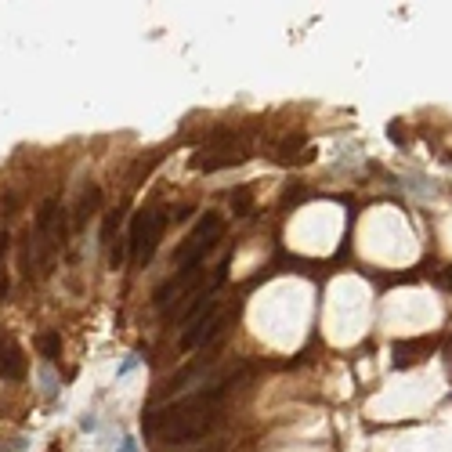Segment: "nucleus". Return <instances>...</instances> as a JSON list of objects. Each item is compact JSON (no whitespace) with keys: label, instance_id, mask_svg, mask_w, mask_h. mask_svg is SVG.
Returning <instances> with one entry per match:
<instances>
[{"label":"nucleus","instance_id":"nucleus-2","mask_svg":"<svg viewBox=\"0 0 452 452\" xmlns=\"http://www.w3.org/2000/svg\"><path fill=\"white\" fill-rule=\"evenodd\" d=\"M167 232V210H141L131 225V235H127V250H131V261L134 264H148L160 246V239Z\"/></svg>","mask_w":452,"mask_h":452},{"label":"nucleus","instance_id":"nucleus-11","mask_svg":"<svg viewBox=\"0 0 452 452\" xmlns=\"http://www.w3.org/2000/svg\"><path fill=\"white\" fill-rule=\"evenodd\" d=\"M116 225H119V210H116V214H109V221H105V228H102V243H112Z\"/></svg>","mask_w":452,"mask_h":452},{"label":"nucleus","instance_id":"nucleus-14","mask_svg":"<svg viewBox=\"0 0 452 452\" xmlns=\"http://www.w3.org/2000/svg\"><path fill=\"white\" fill-rule=\"evenodd\" d=\"M4 254H8V235L0 232V261H4Z\"/></svg>","mask_w":452,"mask_h":452},{"label":"nucleus","instance_id":"nucleus-13","mask_svg":"<svg viewBox=\"0 0 452 452\" xmlns=\"http://www.w3.org/2000/svg\"><path fill=\"white\" fill-rule=\"evenodd\" d=\"M119 452H138V441H134V438H124V445H119Z\"/></svg>","mask_w":452,"mask_h":452},{"label":"nucleus","instance_id":"nucleus-8","mask_svg":"<svg viewBox=\"0 0 452 452\" xmlns=\"http://www.w3.org/2000/svg\"><path fill=\"white\" fill-rule=\"evenodd\" d=\"M98 203H102V192L90 185L83 196H80V203H76V214H73V221L76 225H87V218H95L98 214Z\"/></svg>","mask_w":452,"mask_h":452},{"label":"nucleus","instance_id":"nucleus-7","mask_svg":"<svg viewBox=\"0 0 452 452\" xmlns=\"http://www.w3.org/2000/svg\"><path fill=\"white\" fill-rule=\"evenodd\" d=\"M218 329H221V315H218V311H210L206 319L185 326V333H181V351H196V347H203L210 337L218 333Z\"/></svg>","mask_w":452,"mask_h":452},{"label":"nucleus","instance_id":"nucleus-9","mask_svg":"<svg viewBox=\"0 0 452 452\" xmlns=\"http://www.w3.org/2000/svg\"><path fill=\"white\" fill-rule=\"evenodd\" d=\"M37 351H40L47 362H54L58 351H62V337H58V333H40V337H37Z\"/></svg>","mask_w":452,"mask_h":452},{"label":"nucleus","instance_id":"nucleus-10","mask_svg":"<svg viewBox=\"0 0 452 452\" xmlns=\"http://www.w3.org/2000/svg\"><path fill=\"white\" fill-rule=\"evenodd\" d=\"M232 210H235V214H250V192L246 189H239L232 196Z\"/></svg>","mask_w":452,"mask_h":452},{"label":"nucleus","instance_id":"nucleus-4","mask_svg":"<svg viewBox=\"0 0 452 452\" xmlns=\"http://www.w3.org/2000/svg\"><path fill=\"white\" fill-rule=\"evenodd\" d=\"M37 235L51 250H62L66 239H69V221H66V206L58 199H47L40 210H37Z\"/></svg>","mask_w":452,"mask_h":452},{"label":"nucleus","instance_id":"nucleus-5","mask_svg":"<svg viewBox=\"0 0 452 452\" xmlns=\"http://www.w3.org/2000/svg\"><path fill=\"white\" fill-rule=\"evenodd\" d=\"M203 275V264H189V268H177V275L170 282H163L156 290V304L160 308H170V304H181V297H185Z\"/></svg>","mask_w":452,"mask_h":452},{"label":"nucleus","instance_id":"nucleus-6","mask_svg":"<svg viewBox=\"0 0 452 452\" xmlns=\"http://www.w3.org/2000/svg\"><path fill=\"white\" fill-rule=\"evenodd\" d=\"M22 376H25V355H22V347L8 333H0V380H22Z\"/></svg>","mask_w":452,"mask_h":452},{"label":"nucleus","instance_id":"nucleus-12","mask_svg":"<svg viewBox=\"0 0 452 452\" xmlns=\"http://www.w3.org/2000/svg\"><path fill=\"white\" fill-rule=\"evenodd\" d=\"M134 366H138V355H127L124 362H119V369H116V376H127V373H131Z\"/></svg>","mask_w":452,"mask_h":452},{"label":"nucleus","instance_id":"nucleus-3","mask_svg":"<svg viewBox=\"0 0 452 452\" xmlns=\"http://www.w3.org/2000/svg\"><path fill=\"white\" fill-rule=\"evenodd\" d=\"M221 232H225V221H221V214H203V221L189 232V239L177 246V254H174V261H177V268H189V264H203V257L214 250L218 243H221Z\"/></svg>","mask_w":452,"mask_h":452},{"label":"nucleus","instance_id":"nucleus-1","mask_svg":"<svg viewBox=\"0 0 452 452\" xmlns=\"http://www.w3.org/2000/svg\"><path fill=\"white\" fill-rule=\"evenodd\" d=\"M235 373H246V366H239ZM235 373H225L221 380H214L210 387H203V391H196V395L174 402L170 409H163L156 416H148L145 427L156 431L163 441H192V438L206 434L210 427H214L218 412H221V398H225L228 383L235 380Z\"/></svg>","mask_w":452,"mask_h":452}]
</instances>
